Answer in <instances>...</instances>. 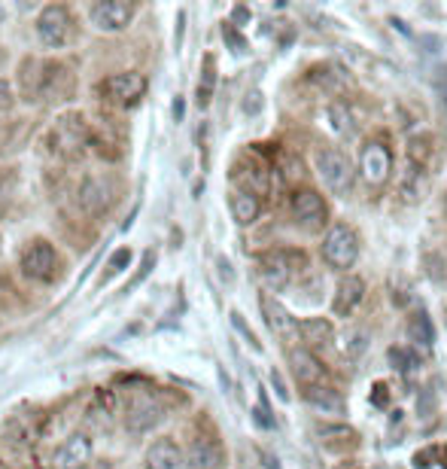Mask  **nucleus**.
<instances>
[{
  "label": "nucleus",
  "instance_id": "nucleus-32",
  "mask_svg": "<svg viewBox=\"0 0 447 469\" xmlns=\"http://www.w3.org/2000/svg\"><path fill=\"white\" fill-rule=\"evenodd\" d=\"M243 113H250V116L262 113V92H250L247 98H243Z\"/></svg>",
  "mask_w": 447,
  "mask_h": 469
},
{
  "label": "nucleus",
  "instance_id": "nucleus-5",
  "mask_svg": "<svg viewBox=\"0 0 447 469\" xmlns=\"http://www.w3.org/2000/svg\"><path fill=\"white\" fill-rule=\"evenodd\" d=\"M146 76L137 71H125V74H113L101 83V98L110 101L113 107H134V104L146 95Z\"/></svg>",
  "mask_w": 447,
  "mask_h": 469
},
{
  "label": "nucleus",
  "instance_id": "nucleus-35",
  "mask_svg": "<svg viewBox=\"0 0 447 469\" xmlns=\"http://www.w3.org/2000/svg\"><path fill=\"white\" fill-rule=\"evenodd\" d=\"M435 454H438V448L417 451V454H414V466H417V469H429V466H432V464H429V460H432Z\"/></svg>",
  "mask_w": 447,
  "mask_h": 469
},
{
  "label": "nucleus",
  "instance_id": "nucleus-24",
  "mask_svg": "<svg viewBox=\"0 0 447 469\" xmlns=\"http://www.w3.org/2000/svg\"><path fill=\"white\" fill-rule=\"evenodd\" d=\"M368 342H372L368 329H363V326L347 329V333H344V357L347 360H359L368 351Z\"/></svg>",
  "mask_w": 447,
  "mask_h": 469
},
{
  "label": "nucleus",
  "instance_id": "nucleus-3",
  "mask_svg": "<svg viewBox=\"0 0 447 469\" xmlns=\"http://www.w3.org/2000/svg\"><path fill=\"white\" fill-rule=\"evenodd\" d=\"M34 31H37V40L46 49H61L74 34V15H70L67 6L61 4H49L43 6L37 22H34Z\"/></svg>",
  "mask_w": 447,
  "mask_h": 469
},
{
  "label": "nucleus",
  "instance_id": "nucleus-18",
  "mask_svg": "<svg viewBox=\"0 0 447 469\" xmlns=\"http://www.w3.org/2000/svg\"><path fill=\"white\" fill-rule=\"evenodd\" d=\"M363 299H365V284H363V277L347 274V277H341V281H338V290H335V302H332V311H335L338 317H347V314H353V308H356Z\"/></svg>",
  "mask_w": 447,
  "mask_h": 469
},
{
  "label": "nucleus",
  "instance_id": "nucleus-23",
  "mask_svg": "<svg viewBox=\"0 0 447 469\" xmlns=\"http://www.w3.org/2000/svg\"><path fill=\"white\" fill-rule=\"evenodd\" d=\"M408 342L423 344V347L435 344V326H432V320H429L426 311H420V314L408 320Z\"/></svg>",
  "mask_w": 447,
  "mask_h": 469
},
{
  "label": "nucleus",
  "instance_id": "nucleus-4",
  "mask_svg": "<svg viewBox=\"0 0 447 469\" xmlns=\"http://www.w3.org/2000/svg\"><path fill=\"white\" fill-rule=\"evenodd\" d=\"M323 259H326L329 268H338V272H347L353 268L359 259V238L350 225H332L329 234L323 238Z\"/></svg>",
  "mask_w": 447,
  "mask_h": 469
},
{
  "label": "nucleus",
  "instance_id": "nucleus-8",
  "mask_svg": "<svg viewBox=\"0 0 447 469\" xmlns=\"http://www.w3.org/2000/svg\"><path fill=\"white\" fill-rule=\"evenodd\" d=\"M162 418H164V408L153 394H137L125 408V427L128 433H134V436L159 427Z\"/></svg>",
  "mask_w": 447,
  "mask_h": 469
},
{
  "label": "nucleus",
  "instance_id": "nucleus-14",
  "mask_svg": "<svg viewBox=\"0 0 447 469\" xmlns=\"http://www.w3.org/2000/svg\"><path fill=\"white\" fill-rule=\"evenodd\" d=\"M259 305H262V314H265V324H268V329L274 335H280V338H286V342H295L298 335V329H302V324H298V320L289 314V311L280 305L277 299H271V296H262L259 299Z\"/></svg>",
  "mask_w": 447,
  "mask_h": 469
},
{
  "label": "nucleus",
  "instance_id": "nucleus-2",
  "mask_svg": "<svg viewBox=\"0 0 447 469\" xmlns=\"http://www.w3.org/2000/svg\"><path fill=\"white\" fill-rule=\"evenodd\" d=\"M317 174L323 180V186L335 195H347L353 189V165L335 146H323L317 153Z\"/></svg>",
  "mask_w": 447,
  "mask_h": 469
},
{
  "label": "nucleus",
  "instance_id": "nucleus-13",
  "mask_svg": "<svg viewBox=\"0 0 447 469\" xmlns=\"http://www.w3.org/2000/svg\"><path fill=\"white\" fill-rule=\"evenodd\" d=\"M293 272H295L293 259H289V254H283V250H271V254L259 259V277L268 290H283V286H289Z\"/></svg>",
  "mask_w": 447,
  "mask_h": 469
},
{
  "label": "nucleus",
  "instance_id": "nucleus-10",
  "mask_svg": "<svg viewBox=\"0 0 447 469\" xmlns=\"http://www.w3.org/2000/svg\"><path fill=\"white\" fill-rule=\"evenodd\" d=\"M76 198H80L83 214L98 216L104 211H110V205L116 202V186H113V180L104 177V174H92V177H85L80 184Z\"/></svg>",
  "mask_w": 447,
  "mask_h": 469
},
{
  "label": "nucleus",
  "instance_id": "nucleus-6",
  "mask_svg": "<svg viewBox=\"0 0 447 469\" xmlns=\"http://www.w3.org/2000/svg\"><path fill=\"white\" fill-rule=\"evenodd\" d=\"M85 137H89V128H85L83 116H76V113H67V116L55 119V125H52V132L46 137L49 150L55 155H76L85 146Z\"/></svg>",
  "mask_w": 447,
  "mask_h": 469
},
{
  "label": "nucleus",
  "instance_id": "nucleus-1",
  "mask_svg": "<svg viewBox=\"0 0 447 469\" xmlns=\"http://www.w3.org/2000/svg\"><path fill=\"white\" fill-rule=\"evenodd\" d=\"M19 268L25 277L31 281H40V284H49L58 277V250L52 241L46 238H34L25 244L22 250V259H19Z\"/></svg>",
  "mask_w": 447,
  "mask_h": 469
},
{
  "label": "nucleus",
  "instance_id": "nucleus-20",
  "mask_svg": "<svg viewBox=\"0 0 447 469\" xmlns=\"http://www.w3.org/2000/svg\"><path fill=\"white\" fill-rule=\"evenodd\" d=\"M232 216H234V223L238 225H253L259 220V214H262V202H259V195H253L247 193V189H238V193H232Z\"/></svg>",
  "mask_w": 447,
  "mask_h": 469
},
{
  "label": "nucleus",
  "instance_id": "nucleus-15",
  "mask_svg": "<svg viewBox=\"0 0 447 469\" xmlns=\"http://www.w3.org/2000/svg\"><path fill=\"white\" fill-rule=\"evenodd\" d=\"M225 451L216 439L198 436L186 451V469H223Z\"/></svg>",
  "mask_w": 447,
  "mask_h": 469
},
{
  "label": "nucleus",
  "instance_id": "nucleus-29",
  "mask_svg": "<svg viewBox=\"0 0 447 469\" xmlns=\"http://www.w3.org/2000/svg\"><path fill=\"white\" fill-rule=\"evenodd\" d=\"M131 263V250H116V254L110 256V265H107V274H104V281H110L113 274H119V272H125V265Z\"/></svg>",
  "mask_w": 447,
  "mask_h": 469
},
{
  "label": "nucleus",
  "instance_id": "nucleus-22",
  "mask_svg": "<svg viewBox=\"0 0 447 469\" xmlns=\"http://www.w3.org/2000/svg\"><path fill=\"white\" fill-rule=\"evenodd\" d=\"M426 193H429V180H426L423 168H414V165H411L405 171V177H402V195H405V202L414 205V202H423Z\"/></svg>",
  "mask_w": 447,
  "mask_h": 469
},
{
  "label": "nucleus",
  "instance_id": "nucleus-17",
  "mask_svg": "<svg viewBox=\"0 0 447 469\" xmlns=\"http://www.w3.org/2000/svg\"><path fill=\"white\" fill-rule=\"evenodd\" d=\"M186 466V454L174 439H155L144 454V469H180Z\"/></svg>",
  "mask_w": 447,
  "mask_h": 469
},
{
  "label": "nucleus",
  "instance_id": "nucleus-27",
  "mask_svg": "<svg viewBox=\"0 0 447 469\" xmlns=\"http://www.w3.org/2000/svg\"><path fill=\"white\" fill-rule=\"evenodd\" d=\"M387 357H390V363H392V369H399V372H408L417 366V354L414 351H408V347H390L387 351Z\"/></svg>",
  "mask_w": 447,
  "mask_h": 469
},
{
  "label": "nucleus",
  "instance_id": "nucleus-30",
  "mask_svg": "<svg viewBox=\"0 0 447 469\" xmlns=\"http://www.w3.org/2000/svg\"><path fill=\"white\" fill-rule=\"evenodd\" d=\"M223 37H225V43H229V46H232L234 55H241V52H247V40H243L241 34L234 31V25H232V22H225V25H223Z\"/></svg>",
  "mask_w": 447,
  "mask_h": 469
},
{
  "label": "nucleus",
  "instance_id": "nucleus-21",
  "mask_svg": "<svg viewBox=\"0 0 447 469\" xmlns=\"http://www.w3.org/2000/svg\"><path fill=\"white\" fill-rule=\"evenodd\" d=\"M304 399H308V405L311 408H317V412L323 414H341L344 412V396L338 394V390H332V387H308L304 390Z\"/></svg>",
  "mask_w": 447,
  "mask_h": 469
},
{
  "label": "nucleus",
  "instance_id": "nucleus-9",
  "mask_svg": "<svg viewBox=\"0 0 447 469\" xmlns=\"http://www.w3.org/2000/svg\"><path fill=\"white\" fill-rule=\"evenodd\" d=\"M359 171L368 186H383L392 174V155L387 150V144L381 141H368L359 153Z\"/></svg>",
  "mask_w": 447,
  "mask_h": 469
},
{
  "label": "nucleus",
  "instance_id": "nucleus-34",
  "mask_svg": "<svg viewBox=\"0 0 447 469\" xmlns=\"http://www.w3.org/2000/svg\"><path fill=\"white\" fill-rule=\"evenodd\" d=\"M13 101H15V95H13V85L6 83V80H0V110L13 107Z\"/></svg>",
  "mask_w": 447,
  "mask_h": 469
},
{
  "label": "nucleus",
  "instance_id": "nucleus-36",
  "mask_svg": "<svg viewBox=\"0 0 447 469\" xmlns=\"http://www.w3.org/2000/svg\"><path fill=\"white\" fill-rule=\"evenodd\" d=\"M271 384H274V390H277V396L283 399V403H289V390H286V384H283V378H280V372H271Z\"/></svg>",
  "mask_w": 447,
  "mask_h": 469
},
{
  "label": "nucleus",
  "instance_id": "nucleus-7",
  "mask_svg": "<svg viewBox=\"0 0 447 469\" xmlns=\"http://www.w3.org/2000/svg\"><path fill=\"white\" fill-rule=\"evenodd\" d=\"M131 19H134V4H128V0H98V4L89 10L92 28L101 34L125 31Z\"/></svg>",
  "mask_w": 447,
  "mask_h": 469
},
{
  "label": "nucleus",
  "instance_id": "nucleus-33",
  "mask_svg": "<svg viewBox=\"0 0 447 469\" xmlns=\"http://www.w3.org/2000/svg\"><path fill=\"white\" fill-rule=\"evenodd\" d=\"M232 324H234V329H241V333H243V338H247V342H250L253 347H259V342H256V335H253V333H250V326H247V324H243V317L238 314V311H234V314H232Z\"/></svg>",
  "mask_w": 447,
  "mask_h": 469
},
{
  "label": "nucleus",
  "instance_id": "nucleus-12",
  "mask_svg": "<svg viewBox=\"0 0 447 469\" xmlns=\"http://www.w3.org/2000/svg\"><path fill=\"white\" fill-rule=\"evenodd\" d=\"M293 214L298 225H304L308 232H317L326 223L329 207L323 202V195H317L313 189H302V193L293 195Z\"/></svg>",
  "mask_w": 447,
  "mask_h": 469
},
{
  "label": "nucleus",
  "instance_id": "nucleus-39",
  "mask_svg": "<svg viewBox=\"0 0 447 469\" xmlns=\"http://www.w3.org/2000/svg\"><path fill=\"white\" fill-rule=\"evenodd\" d=\"M0 19H4V10H0Z\"/></svg>",
  "mask_w": 447,
  "mask_h": 469
},
{
  "label": "nucleus",
  "instance_id": "nucleus-19",
  "mask_svg": "<svg viewBox=\"0 0 447 469\" xmlns=\"http://www.w3.org/2000/svg\"><path fill=\"white\" fill-rule=\"evenodd\" d=\"M302 342L308 344V351H320V347H329L332 338H335V329L326 317H311V320H302Z\"/></svg>",
  "mask_w": 447,
  "mask_h": 469
},
{
  "label": "nucleus",
  "instance_id": "nucleus-38",
  "mask_svg": "<svg viewBox=\"0 0 447 469\" xmlns=\"http://www.w3.org/2000/svg\"><path fill=\"white\" fill-rule=\"evenodd\" d=\"M444 211H447V195H444Z\"/></svg>",
  "mask_w": 447,
  "mask_h": 469
},
{
  "label": "nucleus",
  "instance_id": "nucleus-31",
  "mask_svg": "<svg viewBox=\"0 0 447 469\" xmlns=\"http://www.w3.org/2000/svg\"><path fill=\"white\" fill-rule=\"evenodd\" d=\"M372 403L378 405V408H387V403H390V390H387V384H383V381H378V384L372 387Z\"/></svg>",
  "mask_w": 447,
  "mask_h": 469
},
{
  "label": "nucleus",
  "instance_id": "nucleus-25",
  "mask_svg": "<svg viewBox=\"0 0 447 469\" xmlns=\"http://www.w3.org/2000/svg\"><path fill=\"white\" fill-rule=\"evenodd\" d=\"M329 119H332V128L341 135V137H353L356 135V125H353V116L344 104H332L329 107Z\"/></svg>",
  "mask_w": 447,
  "mask_h": 469
},
{
  "label": "nucleus",
  "instance_id": "nucleus-28",
  "mask_svg": "<svg viewBox=\"0 0 447 469\" xmlns=\"http://www.w3.org/2000/svg\"><path fill=\"white\" fill-rule=\"evenodd\" d=\"M435 381L432 384H429L423 394H420V399H417V412H420V418H432L435 414Z\"/></svg>",
  "mask_w": 447,
  "mask_h": 469
},
{
  "label": "nucleus",
  "instance_id": "nucleus-37",
  "mask_svg": "<svg viewBox=\"0 0 447 469\" xmlns=\"http://www.w3.org/2000/svg\"><path fill=\"white\" fill-rule=\"evenodd\" d=\"M219 274H223L225 281H232V265L225 263V259H219Z\"/></svg>",
  "mask_w": 447,
  "mask_h": 469
},
{
  "label": "nucleus",
  "instance_id": "nucleus-16",
  "mask_svg": "<svg viewBox=\"0 0 447 469\" xmlns=\"http://www.w3.org/2000/svg\"><path fill=\"white\" fill-rule=\"evenodd\" d=\"M289 363H293V375L298 378V384L304 390L317 387L323 375H326V369H323V363L317 360V354L308 351V347H293V351H289Z\"/></svg>",
  "mask_w": 447,
  "mask_h": 469
},
{
  "label": "nucleus",
  "instance_id": "nucleus-11",
  "mask_svg": "<svg viewBox=\"0 0 447 469\" xmlns=\"http://www.w3.org/2000/svg\"><path fill=\"white\" fill-rule=\"evenodd\" d=\"M92 457H94L92 436H89V433H74V436H67L55 448V457H52V464H55V469H89Z\"/></svg>",
  "mask_w": 447,
  "mask_h": 469
},
{
  "label": "nucleus",
  "instance_id": "nucleus-40",
  "mask_svg": "<svg viewBox=\"0 0 447 469\" xmlns=\"http://www.w3.org/2000/svg\"><path fill=\"white\" fill-rule=\"evenodd\" d=\"M19 469H31V466H19Z\"/></svg>",
  "mask_w": 447,
  "mask_h": 469
},
{
  "label": "nucleus",
  "instance_id": "nucleus-26",
  "mask_svg": "<svg viewBox=\"0 0 447 469\" xmlns=\"http://www.w3.org/2000/svg\"><path fill=\"white\" fill-rule=\"evenodd\" d=\"M214 85H216V67H214V58H204V76L198 83V107H207L210 104V95H214Z\"/></svg>",
  "mask_w": 447,
  "mask_h": 469
}]
</instances>
